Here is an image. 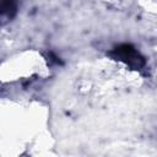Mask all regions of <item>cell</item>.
Returning <instances> with one entry per match:
<instances>
[{"label":"cell","instance_id":"cell-1","mask_svg":"<svg viewBox=\"0 0 157 157\" xmlns=\"http://www.w3.org/2000/svg\"><path fill=\"white\" fill-rule=\"evenodd\" d=\"M12 9V0H0V13H6Z\"/></svg>","mask_w":157,"mask_h":157}]
</instances>
